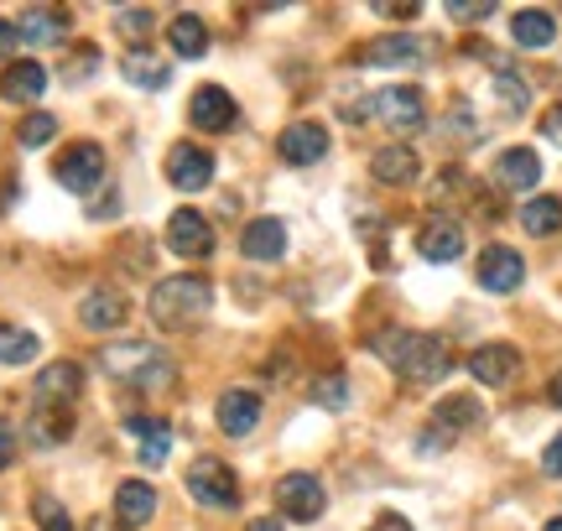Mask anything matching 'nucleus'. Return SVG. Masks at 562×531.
I'll use <instances>...</instances> for the list:
<instances>
[{"label":"nucleus","mask_w":562,"mask_h":531,"mask_svg":"<svg viewBox=\"0 0 562 531\" xmlns=\"http://www.w3.org/2000/svg\"><path fill=\"white\" fill-rule=\"evenodd\" d=\"M370 172H375V183H385V188H406V183H417L422 162L412 146L396 142V146H381V151L370 157Z\"/></svg>","instance_id":"b1692460"},{"label":"nucleus","mask_w":562,"mask_h":531,"mask_svg":"<svg viewBox=\"0 0 562 531\" xmlns=\"http://www.w3.org/2000/svg\"><path fill=\"white\" fill-rule=\"evenodd\" d=\"M42 89H47V68H42L37 58H21L5 68V79H0V94L11 104H32L42 100Z\"/></svg>","instance_id":"a878e982"},{"label":"nucleus","mask_w":562,"mask_h":531,"mask_svg":"<svg viewBox=\"0 0 562 531\" xmlns=\"http://www.w3.org/2000/svg\"><path fill=\"white\" fill-rule=\"evenodd\" d=\"M16 464V428L0 417V470H11Z\"/></svg>","instance_id":"ea45409f"},{"label":"nucleus","mask_w":562,"mask_h":531,"mask_svg":"<svg viewBox=\"0 0 562 531\" xmlns=\"http://www.w3.org/2000/svg\"><path fill=\"white\" fill-rule=\"evenodd\" d=\"M53 178H58L63 188H74V193H89V188L104 178V146L100 142H74L58 157Z\"/></svg>","instance_id":"1a4fd4ad"},{"label":"nucleus","mask_w":562,"mask_h":531,"mask_svg":"<svg viewBox=\"0 0 562 531\" xmlns=\"http://www.w3.org/2000/svg\"><path fill=\"white\" fill-rule=\"evenodd\" d=\"M277 506L286 521H318L323 506H328V490H323L318 474H281L277 485Z\"/></svg>","instance_id":"0eeeda50"},{"label":"nucleus","mask_w":562,"mask_h":531,"mask_svg":"<svg viewBox=\"0 0 562 531\" xmlns=\"http://www.w3.org/2000/svg\"><path fill=\"white\" fill-rule=\"evenodd\" d=\"M370 349L381 354L385 365L402 375L406 386H432L453 370V349L442 334H417V328H385L370 339Z\"/></svg>","instance_id":"f257e3e1"},{"label":"nucleus","mask_w":562,"mask_h":531,"mask_svg":"<svg viewBox=\"0 0 562 531\" xmlns=\"http://www.w3.org/2000/svg\"><path fill=\"white\" fill-rule=\"evenodd\" d=\"M370 68H417L422 58H427V47H422V37H412V32H385V37H375L370 47L360 53Z\"/></svg>","instance_id":"a211bd4d"},{"label":"nucleus","mask_w":562,"mask_h":531,"mask_svg":"<svg viewBox=\"0 0 562 531\" xmlns=\"http://www.w3.org/2000/svg\"><path fill=\"white\" fill-rule=\"evenodd\" d=\"M125 313H131L125 292H115V286H94V292H83L79 324H83V328H94V334H110V328H121V324H125Z\"/></svg>","instance_id":"aec40b11"},{"label":"nucleus","mask_w":562,"mask_h":531,"mask_svg":"<svg viewBox=\"0 0 562 531\" xmlns=\"http://www.w3.org/2000/svg\"><path fill=\"white\" fill-rule=\"evenodd\" d=\"M375 11H381V16H396V21H412V16L422 11V5H412V0H406V5H402V0H381Z\"/></svg>","instance_id":"37998d69"},{"label":"nucleus","mask_w":562,"mask_h":531,"mask_svg":"<svg viewBox=\"0 0 562 531\" xmlns=\"http://www.w3.org/2000/svg\"><path fill=\"white\" fill-rule=\"evenodd\" d=\"M167 42H172V53L178 58H203L209 53V26H203V16H193V11H182V16H172V26H167Z\"/></svg>","instance_id":"7c9ffc66"},{"label":"nucleus","mask_w":562,"mask_h":531,"mask_svg":"<svg viewBox=\"0 0 562 531\" xmlns=\"http://www.w3.org/2000/svg\"><path fill=\"white\" fill-rule=\"evenodd\" d=\"M167 246L178 250V256H188V261H203L214 250V225L203 219L199 208H178L167 219Z\"/></svg>","instance_id":"4468645a"},{"label":"nucleus","mask_w":562,"mask_h":531,"mask_svg":"<svg viewBox=\"0 0 562 531\" xmlns=\"http://www.w3.org/2000/svg\"><path fill=\"white\" fill-rule=\"evenodd\" d=\"M32 521H37V531H74V516H68V506H63L58 495H32Z\"/></svg>","instance_id":"473e14b6"},{"label":"nucleus","mask_w":562,"mask_h":531,"mask_svg":"<svg viewBox=\"0 0 562 531\" xmlns=\"http://www.w3.org/2000/svg\"><path fill=\"white\" fill-rule=\"evenodd\" d=\"M250 531H281V521H271V516H261V521H250Z\"/></svg>","instance_id":"09e8293b"},{"label":"nucleus","mask_w":562,"mask_h":531,"mask_svg":"<svg viewBox=\"0 0 562 531\" xmlns=\"http://www.w3.org/2000/svg\"><path fill=\"white\" fill-rule=\"evenodd\" d=\"M542 470L552 474V479H562V432L547 443V453H542Z\"/></svg>","instance_id":"79ce46f5"},{"label":"nucleus","mask_w":562,"mask_h":531,"mask_svg":"<svg viewBox=\"0 0 562 531\" xmlns=\"http://www.w3.org/2000/svg\"><path fill=\"white\" fill-rule=\"evenodd\" d=\"M214 151L209 146H193V142H178L167 151V183L178 188V193H203V188L214 183Z\"/></svg>","instance_id":"423d86ee"},{"label":"nucleus","mask_w":562,"mask_h":531,"mask_svg":"<svg viewBox=\"0 0 562 531\" xmlns=\"http://www.w3.org/2000/svg\"><path fill=\"white\" fill-rule=\"evenodd\" d=\"M495 100H501L505 115H526V104H531V89H526V79H516L510 68H501V74H495Z\"/></svg>","instance_id":"72a5a7b5"},{"label":"nucleus","mask_w":562,"mask_h":531,"mask_svg":"<svg viewBox=\"0 0 562 531\" xmlns=\"http://www.w3.org/2000/svg\"><path fill=\"white\" fill-rule=\"evenodd\" d=\"M42 354V339L21 324H0V365H32Z\"/></svg>","instance_id":"2f4dec72"},{"label":"nucleus","mask_w":562,"mask_h":531,"mask_svg":"<svg viewBox=\"0 0 562 531\" xmlns=\"http://www.w3.org/2000/svg\"><path fill=\"white\" fill-rule=\"evenodd\" d=\"M100 365L110 381H121L131 391H167L178 381V370H172V354H161L157 344H146V339H131V344H115L100 354Z\"/></svg>","instance_id":"7ed1b4c3"},{"label":"nucleus","mask_w":562,"mask_h":531,"mask_svg":"<svg viewBox=\"0 0 562 531\" xmlns=\"http://www.w3.org/2000/svg\"><path fill=\"white\" fill-rule=\"evenodd\" d=\"M16 21H0V58H11V53H16Z\"/></svg>","instance_id":"a18cd8bd"},{"label":"nucleus","mask_w":562,"mask_h":531,"mask_svg":"<svg viewBox=\"0 0 562 531\" xmlns=\"http://www.w3.org/2000/svg\"><path fill=\"white\" fill-rule=\"evenodd\" d=\"M448 443H453V432H442L438 422H432V428H427V432L417 438V449H422V453H442Z\"/></svg>","instance_id":"a19ab883"},{"label":"nucleus","mask_w":562,"mask_h":531,"mask_svg":"<svg viewBox=\"0 0 562 531\" xmlns=\"http://www.w3.org/2000/svg\"><path fill=\"white\" fill-rule=\"evenodd\" d=\"M16 37L26 47H58L68 37V11H58V5H26L16 21Z\"/></svg>","instance_id":"6ab92c4d"},{"label":"nucleus","mask_w":562,"mask_h":531,"mask_svg":"<svg viewBox=\"0 0 562 531\" xmlns=\"http://www.w3.org/2000/svg\"><path fill=\"white\" fill-rule=\"evenodd\" d=\"M188 495L199 506H209V511H235L240 506V479H235V470L224 459L203 453V459H193V470H188Z\"/></svg>","instance_id":"39448f33"},{"label":"nucleus","mask_w":562,"mask_h":531,"mask_svg":"<svg viewBox=\"0 0 562 531\" xmlns=\"http://www.w3.org/2000/svg\"><path fill=\"white\" fill-rule=\"evenodd\" d=\"M463 246H469V229H463V219H453V214H432V219L417 229V256L432 266L459 261Z\"/></svg>","instance_id":"6e6552de"},{"label":"nucleus","mask_w":562,"mask_h":531,"mask_svg":"<svg viewBox=\"0 0 562 531\" xmlns=\"http://www.w3.org/2000/svg\"><path fill=\"white\" fill-rule=\"evenodd\" d=\"M313 402H318V407H328V411H339L344 402H349V381H344L339 370L318 375V381H313Z\"/></svg>","instance_id":"c9c22d12"},{"label":"nucleus","mask_w":562,"mask_h":531,"mask_svg":"<svg viewBox=\"0 0 562 531\" xmlns=\"http://www.w3.org/2000/svg\"><path fill=\"white\" fill-rule=\"evenodd\" d=\"M547 402H552V407L562 411V370H558V375H552V381H547Z\"/></svg>","instance_id":"de8ad7c7"},{"label":"nucleus","mask_w":562,"mask_h":531,"mask_svg":"<svg viewBox=\"0 0 562 531\" xmlns=\"http://www.w3.org/2000/svg\"><path fill=\"white\" fill-rule=\"evenodd\" d=\"M26 438H32V449H63V443L74 438V407H47V402H37L32 417H26Z\"/></svg>","instance_id":"412c9836"},{"label":"nucleus","mask_w":562,"mask_h":531,"mask_svg":"<svg viewBox=\"0 0 562 531\" xmlns=\"http://www.w3.org/2000/svg\"><path fill=\"white\" fill-rule=\"evenodd\" d=\"M79 391H83V365L79 360H53V365H42L37 381H32V396L47 402V407H74Z\"/></svg>","instance_id":"ddd939ff"},{"label":"nucleus","mask_w":562,"mask_h":531,"mask_svg":"<svg viewBox=\"0 0 562 531\" xmlns=\"http://www.w3.org/2000/svg\"><path fill=\"white\" fill-rule=\"evenodd\" d=\"M469 375L480 386H510L521 375V349L516 344H480L469 354Z\"/></svg>","instance_id":"2eb2a0df"},{"label":"nucleus","mask_w":562,"mask_h":531,"mask_svg":"<svg viewBox=\"0 0 562 531\" xmlns=\"http://www.w3.org/2000/svg\"><path fill=\"white\" fill-rule=\"evenodd\" d=\"M240 250L250 261H281V256H286V225H281L277 214L250 219V225L240 229Z\"/></svg>","instance_id":"4be33fe9"},{"label":"nucleus","mask_w":562,"mask_h":531,"mask_svg":"<svg viewBox=\"0 0 562 531\" xmlns=\"http://www.w3.org/2000/svg\"><path fill=\"white\" fill-rule=\"evenodd\" d=\"M521 229L531 235V240L558 235V229H562V199H558V193H537V199H526V204H521Z\"/></svg>","instance_id":"cd10ccee"},{"label":"nucleus","mask_w":562,"mask_h":531,"mask_svg":"<svg viewBox=\"0 0 562 531\" xmlns=\"http://www.w3.org/2000/svg\"><path fill=\"white\" fill-rule=\"evenodd\" d=\"M448 16L453 21H490L495 5H490V0H474V5H469V0H448Z\"/></svg>","instance_id":"58836bf2"},{"label":"nucleus","mask_w":562,"mask_h":531,"mask_svg":"<svg viewBox=\"0 0 562 531\" xmlns=\"http://www.w3.org/2000/svg\"><path fill=\"white\" fill-rule=\"evenodd\" d=\"M542 531H562V516H552V521H547V527Z\"/></svg>","instance_id":"8fccbe9b"},{"label":"nucleus","mask_w":562,"mask_h":531,"mask_svg":"<svg viewBox=\"0 0 562 531\" xmlns=\"http://www.w3.org/2000/svg\"><path fill=\"white\" fill-rule=\"evenodd\" d=\"M370 531H412V521L406 516H396V511H385V516H375V527Z\"/></svg>","instance_id":"49530a36"},{"label":"nucleus","mask_w":562,"mask_h":531,"mask_svg":"<svg viewBox=\"0 0 562 531\" xmlns=\"http://www.w3.org/2000/svg\"><path fill=\"white\" fill-rule=\"evenodd\" d=\"M349 121H381V125H391V131L412 136V131L427 125V100H422L417 83H391V89H375L370 100L355 104Z\"/></svg>","instance_id":"20e7f679"},{"label":"nucleus","mask_w":562,"mask_h":531,"mask_svg":"<svg viewBox=\"0 0 562 531\" xmlns=\"http://www.w3.org/2000/svg\"><path fill=\"white\" fill-rule=\"evenodd\" d=\"M121 74L136 83V89H167V83H172V68H167L157 53H146V47H131V53H125Z\"/></svg>","instance_id":"c756f323"},{"label":"nucleus","mask_w":562,"mask_h":531,"mask_svg":"<svg viewBox=\"0 0 562 531\" xmlns=\"http://www.w3.org/2000/svg\"><path fill=\"white\" fill-rule=\"evenodd\" d=\"M277 157L286 167H313L328 157V131L318 121H292L286 131L277 136Z\"/></svg>","instance_id":"9b49d317"},{"label":"nucleus","mask_w":562,"mask_h":531,"mask_svg":"<svg viewBox=\"0 0 562 531\" xmlns=\"http://www.w3.org/2000/svg\"><path fill=\"white\" fill-rule=\"evenodd\" d=\"M480 286L484 292H495V297H510L516 286L526 282V261H521V250H510V246H490L480 256Z\"/></svg>","instance_id":"f8f14e48"},{"label":"nucleus","mask_w":562,"mask_h":531,"mask_svg":"<svg viewBox=\"0 0 562 531\" xmlns=\"http://www.w3.org/2000/svg\"><path fill=\"white\" fill-rule=\"evenodd\" d=\"M484 411H480V396H469V391H453V396H442L438 407H432V422H438L442 432H453L459 438L463 428H474Z\"/></svg>","instance_id":"c85d7f7f"},{"label":"nucleus","mask_w":562,"mask_h":531,"mask_svg":"<svg viewBox=\"0 0 562 531\" xmlns=\"http://www.w3.org/2000/svg\"><path fill=\"white\" fill-rule=\"evenodd\" d=\"M94 68H100V53H94V47H79V53L68 58V83L94 79Z\"/></svg>","instance_id":"4c0bfd02"},{"label":"nucleus","mask_w":562,"mask_h":531,"mask_svg":"<svg viewBox=\"0 0 562 531\" xmlns=\"http://www.w3.org/2000/svg\"><path fill=\"white\" fill-rule=\"evenodd\" d=\"M214 422H220L224 438H250L256 422H261V396H256V391L229 386L220 396V407H214Z\"/></svg>","instance_id":"dca6fc26"},{"label":"nucleus","mask_w":562,"mask_h":531,"mask_svg":"<svg viewBox=\"0 0 562 531\" xmlns=\"http://www.w3.org/2000/svg\"><path fill=\"white\" fill-rule=\"evenodd\" d=\"M151 511H157V490L146 485V479H125V485H115V527L136 531L151 521Z\"/></svg>","instance_id":"5701e85b"},{"label":"nucleus","mask_w":562,"mask_h":531,"mask_svg":"<svg viewBox=\"0 0 562 531\" xmlns=\"http://www.w3.org/2000/svg\"><path fill=\"white\" fill-rule=\"evenodd\" d=\"M209 307H214V286L203 282V276H161L151 286V297H146V313H151V324L161 334H188V328H199L209 318Z\"/></svg>","instance_id":"f03ea898"},{"label":"nucleus","mask_w":562,"mask_h":531,"mask_svg":"<svg viewBox=\"0 0 562 531\" xmlns=\"http://www.w3.org/2000/svg\"><path fill=\"white\" fill-rule=\"evenodd\" d=\"M510 42H516V47H531V53L552 47V42H558V21H552V11H542V5L516 11V16H510Z\"/></svg>","instance_id":"393cba45"},{"label":"nucleus","mask_w":562,"mask_h":531,"mask_svg":"<svg viewBox=\"0 0 562 531\" xmlns=\"http://www.w3.org/2000/svg\"><path fill=\"white\" fill-rule=\"evenodd\" d=\"M495 183L510 188V193H531V188L542 183V157L531 146H505L501 157H495Z\"/></svg>","instance_id":"f3484780"},{"label":"nucleus","mask_w":562,"mask_h":531,"mask_svg":"<svg viewBox=\"0 0 562 531\" xmlns=\"http://www.w3.org/2000/svg\"><path fill=\"white\" fill-rule=\"evenodd\" d=\"M115 32H121L131 47H140V42H146V32H151V11H140V5H131V11H115Z\"/></svg>","instance_id":"e433bc0d"},{"label":"nucleus","mask_w":562,"mask_h":531,"mask_svg":"<svg viewBox=\"0 0 562 531\" xmlns=\"http://www.w3.org/2000/svg\"><path fill=\"white\" fill-rule=\"evenodd\" d=\"M125 428L140 438V449H136L140 464H146V470H161L167 453H172V428H167V422H151V417H125Z\"/></svg>","instance_id":"bb28decb"},{"label":"nucleus","mask_w":562,"mask_h":531,"mask_svg":"<svg viewBox=\"0 0 562 531\" xmlns=\"http://www.w3.org/2000/svg\"><path fill=\"white\" fill-rule=\"evenodd\" d=\"M542 136H547V142H558V146H562V104H552V110L542 115Z\"/></svg>","instance_id":"c03bdc74"},{"label":"nucleus","mask_w":562,"mask_h":531,"mask_svg":"<svg viewBox=\"0 0 562 531\" xmlns=\"http://www.w3.org/2000/svg\"><path fill=\"white\" fill-rule=\"evenodd\" d=\"M235 115H240V104H235V94L220 89V83H203L199 94L188 100V121L199 125V131H209V136L235 131Z\"/></svg>","instance_id":"9d476101"},{"label":"nucleus","mask_w":562,"mask_h":531,"mask_svg":"<svg viewBox=\"0 0 562 531\" xmlns=\"http://www.w3.org/2000/svg\"><path fill=\"white\" fill-rule=\"evenodd\" d=\"M53 136H58V115H47V110H32V115L21 121V131H16L21 146H47Z\"/></svg>","instance_id":"f704fd0d"}]
</instances>
